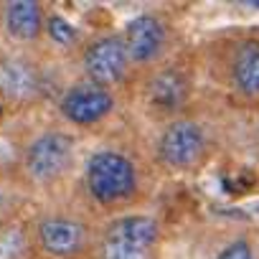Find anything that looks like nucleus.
<instances>
[{
  "label": "nucleus",
  "instance_id": "nucleus-1",
  "mask_svg": "<svg viewBox=\"0 0 259 259\" xmlns=\"http://www.w3.org/2000/svg\"><path fill=\"white\" fill-rule=\"evenodd\" d=\"M158 170L150 160L148 143L117 127L84 145L69 198L97 221L148 208L158 191Z\"/></svg>",
  "mask_w": 259,
  "mask_h": 259
},
{
  "label": "nucleus",
  "instance_id": "nucleus-2",
  "mask_svg": "<svg viewBox=\"0 0 259 259\" xmlns=\"http://www.w3.org/2000/svg\"><path fill=\"white\" fill-rule=\"evenodd\" d=\"M13 145V183L31 201L64 198L76 178L84 140L54 117L36 122L11 140Z\"/></svg>",
  "mask_w": 259,
  "mask_h": 259
},
{
  "label": "nucleus",
  "instance_id": "nucleus-3",
  "mask_svg": "<svg viewBox=\"0 0 259 259\" xmlns=\"http://www.w3.org/2000/svg\"><path fill=\"white\" fill-rule=\"evenodd\" d=\"M33 259H89L99 221L69 196L36 203L26 213Z\"/></svg>",
  "mask_w": 259,
  "mask_h": 259
},
{
  "label": "nucleus",
  "instance_id": "nucleus-4",
  "mask_svg": "<svg viewBox=\"0 0 259 259\" xmlns=\"http://www.w3.org/2000/svg\"><path fill=\"white\" fill-rule=\"evenodd\" d=\"M148 153L160 178L196 176L216 153V127L196 102L188 112L153 127Z\"/></svg>",
  "mask_w": 259,
  "mask_h": 259
},
{
  "label": "nucleus",
  "instance_id": "nucleus-5",
  "mask_svg": "<svg viewBox=\"0 0 259 259\" xmlns=\"http://www.w3.org/2000/svg\"><path fill=\"white\" fill-rule=\"evenodd\" d=\"M196 64L229 99L259 104V28L216 33L201 46Z\"/></svg>",
  "mask_w": 259,
  "mask_h": 259
},
{
  "label": "nucleus",
  "instance_id": "nucleus-6",
  "mask_svg": "<svg viewBox=\"0 0 259 259\" xmlns=\"http://www.w3.org/2000/svg\"><path fill=\"white\" fill-rule=\"evenodd\" d=\"M198 99V64L191 54H178L170 61L140 74L130 89L133 104L153 127L188 112Z\"/></svg>",
  "mask_w": 259,
  "mask_h": 259
},
{
  "label": "nucleus",
  "instance_id": "nucleus-7",
  "mask_svg": "<svg viewBox=\"0 0 259 259\" xmlns=\"http://www.w3.org/2000/svg\"><path fill=\"white\" fill-rule=\"evenodd\" d=\"M51 117L76 133L81 140L102 138L117 130L124 109L130 107L127 94L104 89L99 84L84 81L79 76H69L56 84L51 97Z\"/></svg>",
  "mask_w": 259,
  "mask_h": 259
},
{
  "label": "nucleus",
  "instance_id": "nucleus-8",
  "mask_svg": "<svg viewBox=\"0 0 259 259\" xmlns=\"http://www.w3.org/2000/svg\"><path fill=\"white\" fill-rule=\"evenodd\" d=\"M71 76L99 84L104 89L127 94L135 84V71L130 64L119 28H97L84 33L69 54Z\"/></svg>",
  "mask_w": 259,
  "mask_h": 259
},
{
  "label": "nucleus",
  "instance_id": "nucleus-9",
  "mask_svg": "<svg viewBox=\"0 0 259 259\" xmlns=\"http://www.w3.org/2000/svg\"><path fill=\"white\" fill-rule=\"evenodd\" d=\"M165 224L150 211H133L99 221L89 259H165Z\"/></svg>",
  "mask_w": 259,
  "mask_h": 259
},
{
  "label": "nucleus",
  "instance_id": "nucleus-10",
  "mask_svg": "<svg viewBox=\"0 0 259 259\" xmlns=\"http://www.w3.org/2000/svg\"><path fill=\"white\" fill-rule=\"evenodd\" d=\"M56 79L41 51H18L0 46V112H23L51 102Z\"/></svg>",
  "mask_w": 259,
  "mask_h": 259
},
{
  "label": "nucleus",
  "instance_id": "nucleus-11",
  "mask_svg": "<svg viewBox=\"0 0 259 259\" xmlns=\"http://www.w3.org/2000/svg\"><path fill=\"white\" fill-rule=\"evenodd\" d=\"M130 64H133L135 79L173 56H178L181 49V26L168 8H148L133 18H127L119 28Z\"/></svg>",
  "mask_w": 259,
  "mask_h": 259
},
{
  "label": "nucleus",
  "instance_id": "nucleus-12",
  "mask_svg": "<svg viewBox=\"0 0 259 259\" xmlns=\"http://www.w3.org/2000/svg\"><path fill=\"white\" fill-rule=\"evenodd\" d=\"M54 11L38 0H6L0 3V46L46 54Z\"/></svg>",
  "mask_w": 259,
  "mask_h": 259
},
{
  "label": "nucleus",
  "instance_id": "nucleus-13",
  "mask_svg": "<svg viewBox=\"0 0 259 259\" xmlns=\"http://www.w3.org/2000/svg\"><path fill=\"white\" fill-rule=\"evenodd\" d=\"M0 259H33L26 231V216L0 226Z\"/></svg>",
  "mask_w": 259,
  "mask_h": 259
},
{
  "label": "nucleus",
  "instance_id": "nucleus-14",
  "mask_svg": "<svg viewBox=\"0 0 259 259\" xmlns=\"http://www.w3.org/2000/svg\"><path fill=\"white\" fill-rule=\"evenodd\" d=\"M28 203H31V198L13 181H3L0 183V226H6L16 219H23L28 213L26 211Z\"/></svg>",
  "mask_w": 259,
  "mask_h": 259
},
{
  "label": "nucleus",
  "instance_id": "nucleus-15",
  "mask_svg": "<svg viewBox=\"0 0 259 259\" xmlns=\"http://www.w3.org/2000/svg\"><path fill=\"white\" fill-rule=\"evenodd\" d=\"M213 259H259V249L251 236L239 234V236H231L229 241H224L219 246V251L213 254Z\"/></svg>",
  "mask_w": 259,
  "mask_h": 259
},
{
  "label": "nucleus",
  "instance_id": "nucleus-16",
  "mask_svg": "<svg viewBox=\"0 0 259 259\" xmlns=\"http://www.w3.org/2000/svg\"><path fill=\"white\" fill-rule=\"evenodd\" d=\"M13 181V145L11 140L0 143V183Z\"/></svg>",
  "mask_w": 259,
  "mask_h": 259
},
{
  "label": "nucleus",
  "instance_id": "nucleus-17",
  "mask_svg": "<svg viewBox=\"0 0 259 259\" xmlns=\"http://www.w3.org/2000/svg\"><path fill=\"white\" fill-rule=\"evenodd\" d=\"M256 249H259V244H256Z\"/></svg>",
  "mask_w": 259,
  "mask_h": 259
}]
</instances>
